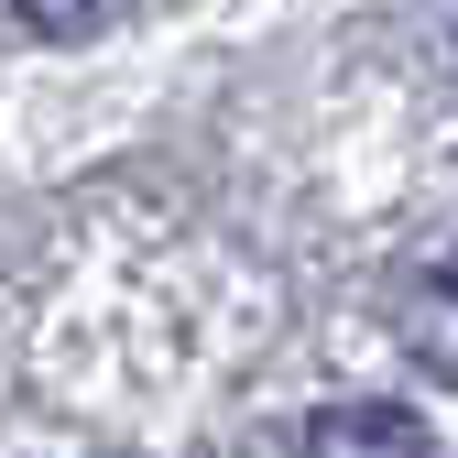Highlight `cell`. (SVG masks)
Returning <instances> with one entry per match:
<instances>
[{"instance_id": "obj_1", "label": "cell", "mask_w": 458, "mask_h": 458, "mask_svg": "<svg viewBox=\"0 0 458 458\" xmlns=\"http://www.w3.org/2000/svg\"><path fill=\"white\" fill-rule=\"evenodd\" d=\"M306 458H437L404 404H327L306 426Z\"/></svg>"}, {"instance_id": "obj_2", "label": "cell", "mask_w": 458, "mask_h": 458, "mask_svg": "<svg viewBox=\"0 0 458 458\" xmlns=\"http://www.w3.org/2000/svg\"><path fill=\"white\" fill-rule=\"evenodd\" d=\"M98 12H109V0H22V22H33V33H88Z\"/></svg>"}]
</instances>
